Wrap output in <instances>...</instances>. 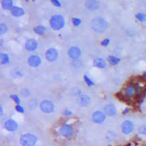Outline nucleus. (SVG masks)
Instances as JSON below:
<instances>
[{"mask_svg":"<svg viewBox=\"0 0 146 146\" xmlns=\"http://www.w3.org/2000/svg\"><path fill=\"white\" fill-rule=\"evenodd\" d=\"M52 3L53 4L55 5V6H57V7H60V3L59 1H57V0H52Z\"/></svg>","mask_w":146,"mask_h":146,"instance_id":"2f4dec72","label":"nucleus"},{"mask_svg":"<svg viewBox=\"0 0 146 146\" xmlns=\"http://www.w3.org/2000/svg\"><path fill=\"white\" fill-rule=\"evenodd\" d=\"M8 61L9 58L8 56H7V55H6V54H2V55H1V63H2L3 64L8 63Z\"/></svg>","mask_w":146,"mask_h":146,"instance_id":"4be33fe9","label":"nucleus"},{"mask_svg":"<svg viewBox=\"0 0 146 146\" xmlns=\"http://www.w3.org/2000/svg\"><path fill=\"white\" fill-rule=\"evenodd\" d=\"M40 108L43 112L50 113V112H53V110H54V104L52 101L44 100L40 104Z\"/></svg>","mask_w":146,"mask_h":146,"instance_id":"39448f33","label":"nucleus"},{"mask_svg":"<svg viewBox=\"0 0 146 146\" xmlns=\"http://www.w3.org/2000/svg\"><path fill=\"white\" fill-rule=\"evenodd\" d=\"M108 61L111 64L115 65L120 62V59H119V58H117V57H115V56H110L108 57Z\"/></svg>","mask_w":146,"mask_h":146,"instance_id":"aec40b11","label":"nucleus"},{"mask_svg":"<svg viewBox=\"0 0 146 146\" xmlns=\"http://www.w3.org/2000/svg\"><path fill=\"white\" fill-rule=\"evenodd\" d=\"M50 24H51V27H52V29H54V30H60L64 25V19L61 15H56L52 16V19H51Z\"/></svg>","mask_w":146,"mask_h":146,"instance_id":"f03ea898","label":"nucleus"},{"mask_svg":"<svg viewBox=\"0 0 146 146\" xmlns=\"http://www.w3.org/2000/svg\"><path fill=\"white\" fill-rule=\"evenodd\" d=\"M92 120L94 121L95 123L96 124H100V123H103L104 120H105V116L102 112H94L92 114Z\"/></svg>","mask_w":146,"mask_h":146,"instance_id":"1a4fd4ad","label":"nucleus"},{"mask_svg":"<svg viewBox=\"0 0 146 146\" xmlns=\"http://www.w3.org/2000/svg\"><path fill=\"white\" fill-rule=\"evenodd\" d=\"M108 43H109V39H104V40L103 42L101 43V44H102L103 46H107Z\"/></svg>","mask_w":146,"mask_h":146,"instance_id":"7c9ffc66","label":"nucleus"},{"mask_svg":"<svg viewBox=\"0 0 146 146\" xmlns=\"http://www.w3.org/2000/svg\"><path fill=\"white\" fill-rule=\"evenodd\" d=\"M77 101L81 106H87L90 103V98L86 95H82L78 97Z\"/></svg>","mask_w":146,"mask_h":146,"instance_id":"ddd939ff","label":"nucleus"},{"mask_svg":"<svg viewBox=\"0 0 146 146\" xmlns=\"http://www.w3.org/2000/svg\"><path fill=\"white\" fill-rule=\"evenodd\" d=\"M46 59L50 62H53L57 59L58 57V52L56 51V49L54 48H51V49H48L46 52Z\"/></svg>","mask_w":146,"mask_h":146,"instance_id":"423d86ee","label":"nucleus"},{"mask_svg":"<svg viewBox=\"0 0 146 146\" xmlns=\"http://www.w3.org/2000/svg\"><path fill=\"white\" fill-rule=\"evenodd\" d=\"M84 80H85V82L87 83V84L88 85V86H92V85H93L94 84H93V82L90 79L88 78V76H87L86 75L84 76Z\"/></svg>","mask_w":146,"mask_h":146,"instance_id":"393cba45","label":"nucleus"},{"mask_svg":"<svg viewBox=\"0 0 146 146\" xmlns=\"http://www.w3.org/2000/svg\"><path fill=\"white\" fill-rule=\"evenodd\" d=\"M45 31H46V28L43 26H38L34 28V31L38 35H43Z\"/></svg>","mask_w":146,"mask_h":146,"instance_id":"412c9836","label":"nucleus"},{"mask_svg":"<svg viewBox=\"0 0 146 146\" xmlns=\"http://www.w3.org/2000/svg\"><path fill=\"white\" fill-rule=\"evenodd\" d=\"M27 63L31 67H38L41 63V60L38 56H31L29 57Z\"/></svg>","mask_w":146,"mask_h":146,"instance_id":"9b49d317","label":"nucleus"},{"mask_svg":"<svg viewBox=\"0 0 146 146\" xmlns=\"http://www.w3.org/2000/svg\"><path fill=\"white\" fill-rule=\"evenodd\" d=\"M15 109L17 110L18 112H24V108L21 106H19V105H17L16 107H15Z\"/></svg>","mask_w":146,"mask_h":146,"instance_id":"c756f323","label":"nucleus"},{"mask_svg":"<svg viewBox=\"0 0 146 146\" xmlns=\"http://www.w3.org/2000/svg\"><path fill=\"white\" fill-rule=\"evenodd\" d=\"M72 23L74 25L78 26V25H80V24L81 23V21H80V19H76V18H73Z\"/></svg>","mask_w":146,"mask_h":146,"instance_id":"a878e982","label":"nucleus"},{"mask_svg":"<svg viewBox=\"0 0 146 146\" xmlns=\"http://www.w3.org/2000/svg\"><path fill=\"white\" fill-rule=\"evenodd\" d=\"M104 112H105V113L107 114L108 116H112V115L116 114V107H115L113 104H107V105L104 107Z\"/></svg>","mask_w":146,"mask_h":146,"instance_id":"2eb2a0df","label":"nucleus"},{"mask_svg":"<svg viewBox=\"0 0 146 146\" xmlns=\"http://www.w3.org/2000/svg\"><path fill=\"white\" fill-rule=\"evenodd\" d=\"M107 22L103 18H96L92 22V29L99 33H102L107 28Z\"/></svg>","mask_w":146,"mask_h":146,"instance_id":"f257e3e1","label":"nucleus"},{"mask_svg":"<svg viewBox=\"0 0 146 146\" xmlns=\"http://www.w3.org/2000/svg\"><path fill=\"white\" fill-rule=\"evenodd\" d=\"M139 88L135 86V85H129L125 88V98H128V99H131V98H133V97H136L137 96L138 94H139ZM126 100V99H125Z\"/></svg>","mask_w":146,"mask_h":146,"instance_id":"20e7f679","label":"nucleus"},{"mask_svg":"<svg viewBox=\"0 0 146 146\" xmlns=\"http://www.w3.org/2000/svg\"><path fill=\"white\" fill-rule=\"evenodd\" d=\"M106 139L108 141H111L112 140L115 139V134L113 133H111V135H109V133H108L107 136H106Z\"/></svg>","mask_w":146,"mask_h":146,"instance_id":"b1692460","label":"nucleus"},{"mask_svg":"<svg viewBox=\"0 0 146 146\" xmlns=\"http://www.w3.org/2000/svg\"><path fill=\"white\" fill-rule=\"evenodd\" d=\"M137 18L140 21H145V20L146 19V15H145V14L139 13L137 15Z\"/></svg>","mask_w":146,"mask_h":146,"instance_id":"5701e85b","label":"nucleus"},{"mask_svg":"<svg viewBox=\"0 0 146 146\" xmlns=\"http://www.w3.org/2000/svg\"><path fill=\"white\" fill-rule=\"evenodd\" d=\"M30 94V92L28 90H27V89H23V90H22L21 92V95L22 96H23L24 97H27Z\"/></svg>","mask_w":146,"mask_h":146,"instance_id":"bb28decb","label":"nucleus"},{"mask_svg":"<svg viewBox=\"0 0 146 146\" xmlns=\"http://www.w3.org/2000/svg\"><path fill=\"white\" fill-rule=\"evenodd\" d=\"M6 31H7V27L5 24H1V27H0V31H1V34H3L6 32Z\"/></svg>","mask_w":146,"mask_h":146,"instance_id":"cd10ccee","label":"nucleus"},{"mask_svg":"<svg viewBox=\"0 0 146 146\" xmlns=\"http://www.w3.org/2000/svg\"><path fill=\"white\" fill-rule=\"evenodd\" d=\"M2 6L6 10H8V9L13 8L12 6H13V3L12 1H9V0H4L2 2Z\"/></svg>","mask_w":146,"mask_h":146,"instance_id":"6ab92c4d","label":"nucleus"},{"mask_svg":"<svg viewBox=\"0 0 146 146\" xmlns=\"http://www.w3.org/2000/svg\"><path fill=\"white\" fill-rule=\"evenodd\" d=\"M140 133H142V134H145V135H146V127H143V128H141V130H140Z\"/></svg>","mask_w":146,"mask_h":146,"instance_id":"473e14b6","label":"nucleus"},{"mask_svg":"<svg viewBox=\"0 0 146 146\" xmlns=\"http://www.w3.org/2000/svg\"><path fill=\"white\" fill-rule=\"evenodd\" d=\"M5 128L7 129L8 131L13 132V131H15L17 129L18 125L14 120H7L6 123H5Z\"/></svg>","mask_w":146,"mask_h":146,"instance_id":"f8f14e48","label":"nucleus"},{"mask_svg":"<svg viewBox=\"0 0 146 146\" xmlns=\"http://www.w3.org/2000/svg\"><path fill=\"white\" fill-rule=\"evenodd\" d=\"M36 141V137L32 134H25L23 135L20 138V143L23 146H34Z\"/></svg>","mask_w":146,"mask_h":146,"instance_id":"7ed1b4c3","label":"nucleus"},{"mask_svg":"<svg viewBox=\"0 0 146 146\" xmlns=\"http://www.w3.org/2000/svg\"><path fill=\"white\" fill-rule=\"evenodd\" d=\"M94 64L96 67L97 68H105V62L102 59H100V58H96V60H94Z\"/></svg>","mask_w":146,"mask_h":146,"instance_id":"a211bd4d","label":"nucleus"},{"mask_svg":"<svg viewBox=\"0 0 146 146\" xmlns=\"http://www.w3.org/2000/svg\"><path fill=\"white\" fill-rule=\"evenodd\" d=\"M11 98H12V99L15 100V102L16 104H18L20 103V100H19V97H18L17 96H15V95H12V96H11Z\"/></svg>","mask_w":146,"mask_h":146,"instance_id":"c85d7f7f","label":"nucleus"},{"mask_svg":"<svg viewBox=\"0 0 146 146\" xmlns=\"http://www.w3.org/2000/svg\"><path fill=\"white\" fill-rule=\"evenodd\" d=\"M144 76H146V72L145 73H144Z\"/></svg>","mask_w":146,"mask_h":146,"instance_id":"f704fd0d","label":"nucleus"},{"mask_svg":"<svg viewBox=\"0 0 146 146\" xmlns=\"http://www.w3.org/2000/svg\"><path fill=\"white\" fill-rule=\"evenodd\" d=\"M64 113H65V114H71V112H68V111H66V112H65Z\"/></svg>","mask_w":146,"mask_h":146,"instance_id":"72a5a7b5","label":"nucleus"},{"mask_svg":"<svg viewBox=\"0 0 146 146\" xmlns=\"http://www.w3.org/2000/svg\"><path fill=\"white\" fill-rule=\"evenodd\" d=\"M11 14L13 15L14 16H21L24 14V11L20 7H15L11 9Z\"/></svg>","mask_w":146,"mask_h":146,"instance_id":"f3484780","label":"nucleus"},{"mask_svg":"<svg viewBox=\"0 0 146 146\" xmlns=\"http://www.w3.org/2000/svg\"><path fill=\"white\" fill-rule=\"evenodd\" d=\"M86 7L88 10L93 11V10H96L99 7V3L97 1H88L85 3Z\"/></svg>","mask_w":146,"mask_h":146,"instance_id":"dca6fc26","label":"nucleus"},{"mask_svg":"<svg viewBox=\"0 0 146 146\" xmlns=\"http://www.w3.org/2000/svg\"><path fill=\"white\" fill-rule=\"evenodd\" d=\"M80 54H81V52H80V50L78 48V47H73L72 48H70L68 51V56L73 59V60H76L78 59L80 56Z\"/></svg>","mask_w":146,"mask_h":146,"instance_id":"9d476101","label":"nucleus"},{"mask_svg":"<svg viewBox=\"0 0 146 146\" xmlns=\"http://www.w3.org/2000/svg\"><path fill=\"white\" fill-rule=\"evenodd\" d=\"M60 133L62 136H64L65 137H70L72 133V126L68 125H64L60 128Z\"/></svg>","mask_w":146,"mask_h":146,"instance_id":"6e6552de","label":"nucleus"},{"mask_svg":"<svg viewBox=\"0 0 146 146\" xmlns=\"http://www.w3.org/2000/svg\"><path fill=\"white\" fill-rule=\"evenodd\" d=\"M133 128H134V126H133V124L131 122V121H129V120H126L125 121L122 125H121V129H122V132L125 134H129V133H132L133 130Z\"/></svg>","mask_w":146,"mask_h":146,"instance_id":"0eeeda50","label":"nucleus"},{"mask_svg":"<svg viewBox=\"0 0 146 146\" xmlns=\"http://www.w3.org/2000/svg\"><path fill=\"white\" fill-rule=\"evenodd\" d=\"M25 47H26L27 50H28V51H34L37 47V43L34 39H28L25 43Z\"/></svg>","mask_w":146,"mask_h":146,"instance_id":"4468645a","label":"nucleus"}]
</instances>
